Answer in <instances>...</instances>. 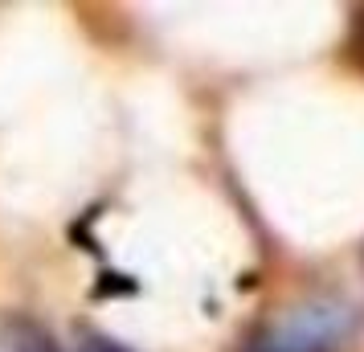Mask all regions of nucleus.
<instances>
[{
	"label": "nucleus",
	"instance_id": "f257e3e1",
	"mask_svg": "<svg viewBox=\"0 0 364 352\" xmlns=\"http://www.w3.org/2000/svg\"><path fill=\"white\" fill-rule=\"evenodd\" d=\"M356 340V311L340 299H307L266 319L242 352H348Z\"/></svg>",
	"mask_w": 364,
	"mask_h": 352
},
{
	"label": "nucleus",
	"instance_id": "f03ea898",
	"mask_svg": "<svg viewBox=\"0 0 364 352\" xmlns=\"http://www.w3.org/2000/svg\"><path fill=\"white\" fill-rule=\"evenodd\" d=\"M82 352H132V348H123V344H115V340H102V336H95V340H86Z\"/></svg>",
	"mask_w": 364,
	"mask_h": 352
}]
</instances>
